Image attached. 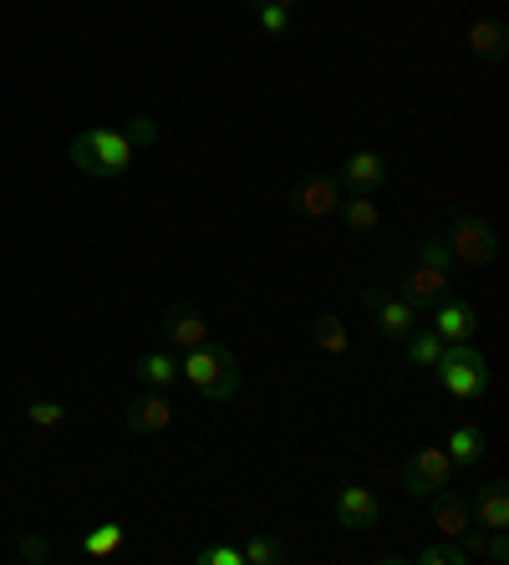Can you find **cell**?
<instances>
[{"label": "cell", "instance_id": "1", "mask_svg": "<svg viewBox=\"0 0 509 565\" xmlns=\"http://www.w3.org/2000/svg\"><path fill=\"white\" fill-rule=\"evenodd\" d=\"M179 377L189 382L204 403H235V393H240V362H235V352L210 347V342L194 347V352H183Z\"/></svg>", "mask_w": 509, "mask_h": 565}, {"label": "cell", "instance_id": "2", "mask_svg": "<svg viewBox=\"0 0 509 565\" xmlns=\"http://www.w3.org/2000/svg\"><path fill=\"white\" fill-rule=\"evenodd\" d=\"M132 148L118 128H87L72 138V163H77L87 179H123L132 169Z\"/></svg>", "mask_w": 509, "mask_h": 565}, {"label": "cell", "instance_id": "3", "mask_svg": "<svg viewBox=\"0 0 509 565\" xmlns=\"http://www.w3.org/2000/svg\"><path fill=\"white\" fill-rule=\"evenodd\" d=\"M433 382H438L454 403H479V397L489 393V362L479 356V347L454 342V347H444V356H438Z\"/></svg>", "mask_w": 509, "mask_h": 565}, {"label": "cell", "instance_id": "4", "mask_svg": "<svg viewBox=\"0 0 509 565\" xmlns=\"http://www.w3.org/2000/svg\"><path fill=\"white\" fill-rule=\"evenodd\" d=\"M444 239H448V250H454V260H464V265H489L499 255L495 224L479 220V214H454Z\"/></svg>", "mask_w": 509, "mask_h": 565}, {"label": "cell", "instance_id": "5", "mask_svg": "<svg viewBox=\"0 0 509 565\" xmlns=\"http://www.w3.org/2000/svg\"><path fill=\"white\" fill-rule=\"evenodd\" d=\"M428 514H433V530H438V535L458 540V545H464V551L479 561V545H484L479 535H484V530L474 525L469 500H458V494H444V489H438V494H428Z\"/></svg>", "mask_w": 509, "mask_h": 565}, {"label": "cell", "instance_id": "6", "mask_svg": "<svg viewBox=\"0 0 509 565\" xmlns=\"http://www.w3.org/2000/svg\"><path fill=\"white\" fill-rule=\"evenodd\" d=\"M448 479H454V459H448L444 448H418V454L403 463V489L413 500H428V494L448 489Z\"/></svg>", "mask_w": 509, "mask_h": 565}, {"label": "cell", "instance_id": "7", "mask_svg": "<svg viewBox=\"0 0 509 565\" xmlns=\"http://www.w3.org/2000/svg\"><path fill=\"white\" fill-rule=\"evenodd\" d=\"M362 301H367V311H372V321H378V331L388 337V342H403L407 331L418 327V311H413V301H407V296H392V290L372 286Z\"/></svg>", "mask_w": 509, "mask_h": 565}, {"label": "cell", "instance_id": "8", "mask_svg": "<svg viewBox=\"0 0 509 565\" xmlns=\"http://www.w3.org/2000/svg\"><path fill=\"white\" fill-rule=\"evenodd\" d=\"M378 514H382V500L367 484L337 489V525L341 530H357V535H362V530L378 525Z\"/></svg>", "mask_w": 509, "mask_h": 565}, {"label": "cell", "instance_id": "9", "mask_svg": "<svg viewBox=\"0 0 509 565\" xmlns=\"http://www.w3.org/2000/svg\"><path fill=\"white\" fill-rule=\"evenodd\" d=\"M433 331L444 337V347H454V342H474L479 337V306H469V301H438L433 306Z\"/></svg>", "mask_w": 509, "mask_h": 565}, {"label": "cell", "instance_id": "10", "mask_svg": "<svg viewBox=\"0 0 509 565\" xmlns=\"http://www.w3.org/2000/svg\"><path fill=\"white\" fill-rule=\"evenodd\" d=\"M123 418H128L132 434H144V438L148 434H163V428L173 423V403H169V397H158V387H148V393L132 397Z\"/></svg>", "mask_w": 509, "mask_h": 565}, {"label": "cell", "instance_id": "11", "mask_svg": "<svg viewBox=\"0 0 509 565\" xmlns=\"http://www.w3.org/2000/svg\"><path fill=\"white\" fill-rule=\"evenodd\" d=\"M163 337H169L173 347H179V352H194V347H204L210 342V321H204V316L194 311V306H173L169 316H163Z\"/></svg>", "mask_w": 509, "mask_h": 565}, {"label": "cell", "instance_id": "12", "mask_svg": "<svg viewBox=\"0 0 509 565\" xmlns=\"http://www.w3.org/2000/svg\"><path fill=\"white\" fill-rule=\"evenodd\" d=\"M382 179H388V163H382V153H372V148H357V153L341 163V184L352 189V194H372Z\"/></svg>", "mask_w": 509, "mask_h": 565}, {"label": "cell", "instance_id": "13", "mask_svg": "<svg viewBox=\"0 0 509 565\" xmlns=\"http://www.w3.org/2000/svg\"><path fill=\"white\" fill-rule=\"evenodd\" d=\"M403 296L413 301V311H423V306L433 311V306L448 296V270H433V265L418 260V265H413V276L403 280Z\"/></svg>", "mask_w": 509, "mask_h": 565}, {"label": "cell", "instance_id": "14", "mask_svg": "<svg viewBox=\"0 0 509 565\" xmlns=\"http://www.w3.org/2000/svg\"><path fill=\"white\" fill-rule=\"evenodd\" d=\"M337 204H341V189H337V179H306V184L296 189V214H306V220H327V214H337Z\"/></svg>", "mask_w": 509, "mask_h": 565}, {"label": "cell", "instance_id": "15", "mask_svg": "<svg viewBox=\"0 0 509 565\" xmlns=\"http://www.w3.org/2000/svg\"><path fill=\"white\" fill-rule=\"evenodd\" d=\"M469 514H474V525H484V530H509V484L505 479L484 484L479 494H474Z\"/></svg>", "mask_w": 509, "mask_h": 565}, {"label": "cell", "instance_id": "16", "mask_svg": "<svg viewBox=\"0 0 509 565\" xmlns=\"http://www.w3.org/2000/svg\"><path fill=\"white\" fill-rule=\"evenodd\" d=\"M337 214H341V224H347L352 235H372V230L382 224V204L372 194H347L337 204Z\"/></svg>", "mask_w": 509, "mask_h": 565}, {"label": "cell", "instance_id": "17", "mask_svg": "<svg viewBox=\"0 0 509 565\" xmlns=\"http://www.w3.org/2000/svg\"><path fill=\"white\" fill-rule=\"evenodd\" d=\"M403 342H407V362H413V367H418L423 377H433L438 356H444V337H438L433 327H413V331L403 337Z\"/></svg>", "mask_w": 509, "mask_h": 565}, {"label": "cell", "instance_id": "18", "mask_svg": "<svg viewBox=\"0 0 509 565\" xmlns=\"http://www.w3.org/2000/svg\"><path fill=\"white\" fill-rule=\"evenodd\" d=\"M448 459H454V469H479L484 459V434L474 428V423H458L454 434H448V448H444Z\"/></svg>", "mask_w": 509, "mask_h": 565}, {"label": "cell", "instance_id": "19", "mask_svg": "<svg viewBox=\"0 0 509 565\" xmlns=\"http://www.w3.org/2000/svg\"><path fill=\"white\" fill-rule=\"evenodd\" d=\"M469 46H474V56H484V62H505V52H509L505 21H474V26H469Z\"/></svg>", "mask_w": 509, "mask_h": 565}, {"label": "cell", "instance_id": "20", "mask_svg": "<svg viewBox=\"0 0 509 565\" xmlns=\"http://www.w3.org/2000/svg\"><path fill=\"white\" fill-rule=\"evenodd\" d=\"M123 540H128V530H123L118 520H107V525H92L87 535H82V555H87V561H113V555L123 551Z\"/></svg>", "mask_w": 509, "mask_h": 565}, {"label": "cell", "instance_id": "21", "mask_svg": "<svg viewBox=\"0 0 509 565\" xmlns=\"http://www.w3.org/2000/svg\"><path fill=\"white\" fill-rule=\"evenodd\" d=\"M132 372H138L144 387H173V382H179V362H173L169 352H144Z\"/></svg>", "mask_w": 509, "mask_h": 565}, {"label": "cell", "instance_id": "22", "mask_svg": "<svg viewBox=\"0 0 509 565\" xmlns=\"http://www.w3.org/2000/svg\"><path fill=\"white\" fill-rule=\"evenodd\" d=\"M311 337H316V347H321L327 356H347V352H352V337H347V327H341V316H331V311L311 321Z\"/></svg>", "mask_w": 509, "mask_h": 565}, {"label": "cell", "instance_id": "23", "mask_svg": "<svg viewBox=\"0 0 509 565\" xmlns=\"http://www.w3.org/2000/svg\"><path fill=\"white\" fill-rule=\"evenodd\" d=\"M469 561H474V555L464 551L458 540H444V535H438L433 545H423V551H418V565H469Z\"/></svg>", "mask_w": 509, "mask_h": 565}, {"label": "cell", "instance_id": "24", "mask_svg": "<svg viewBox=\"0 0 509 565\" xmlns=\"http://www.w3.org/2000/svg\"><path fill=\"white\" fill-rule=\"evenodd\" d=\"M118 132H123V138H128V148H132V153H144V148H153V143H158V122L148 118V113H132V118L123 122Z\"/></svg>", "mask_w": 509, "mask_h": 565}, {"label": "cell", "instance_id": "25", "mask_svg": "<svg viewBox=\"0 0 509 565\" xmlns=\"http://www.w3.org/2000/svg\"><path fill=\"white\" fill-rule=\"evenodd\" d=\"M26 423H31V428H62L66 408L56 403V397H31V403H26Z\"/></svg>", "mask_w": 509, "mask_h": 565}, {"label": "cell", "instance_id": "26", "mask_svg": "<svg viewBox=\"0 0 509 565\" xmlns=\"http://www.w3.org/2000/svg\"><path fill=\"white\" fill-rule=\"evenodd\" d=\"M240 555H245V565H275V561H286V545L275 535H255Z\"/></svg>", "mask_w": 509, "mask_h": 565}, {"label": "cell", "instance_id": "27", "mask_svg": "<svg viewBox=\"0 0 509 565\" xmlns=\"http://www.w3.org/2000/svg\"><path fill=\"white\" fill-rule=\"evenodd\" d=\"M255 21H261L265 36H286L290 31V11L286 6H275V0H261V6H255Z\"/></svg>", "mask_w": 509, "mask_h": 565}, {"label": "cell", "instance_id": "28", "mask_svg": "<svg viewBox=\"0 0 509 565\" xmlns=\"http://www.w3.org/2000/svg\"><path fill=\"white\" fill-rule=\"evenodd\" d=\"M15 555H21V561H31V565H46L52 561V540H41V535H21L15 540Z\"/></svg>", "mask_w": 509, "mask_h": 565}, {"label": "cell", "instance_id": "29", "mask_svg": "<svg viewBox=\"0 0 509 565\" xmlns=\"http://www.w3.org/2000/svg\"><path fill=\"white\" fill-rule=\"evenodd\" d=\"M418 260L433 265V270H454V250H448V239H423V245H418Z\"/></svg>", "mask_w": 509, "mask_h": 565}, {"label": "cell", "instance_id": "30", "mask_svg": "<svg viewBox=\"0 0 509 565\" xmlns=\"http://www.w3.org/2000/svg\"><path fill=\"white\" fill-rule=\"evenodd\" d=\"M194 565H245V555H240V545H204Z\"/></svg>", "mask_w": 509, "mask_h": 565}, {"label": "cell", "instance_id": "31", "mask_svg": "<svg viewBox=\"0 0 509 565\" xmlns=\"http://www.w3.org/2000/svg\"><path fill=\"white\" fill-rule=\"evenodd\" d=\"M479 555L489 565H505L509 561V535H505V530H489V545H479Z\"/></svg>", "mask_w": 509, "mask_h": 565}, {"label": "cell", "instance_id": "32", "mask_svg": "<svg viewBox=\"0 0 509 565\" xmlns=\"http://www.w3.org/2000/svg\"><path fill=\"white\" fill-rule=\"evenodd\" d=\"M275 6H286V11H290V6H300V0H275Z\"/></svg>", "mask_w": 509, "mask_h": 565}]
</instances>
